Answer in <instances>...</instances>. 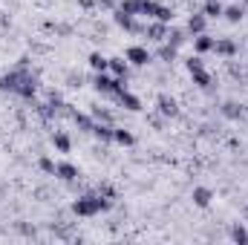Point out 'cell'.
<instances>
[{
	"label": "cell",
	"instance_id": "3",
	"mask_svg": "<svg viewBox=\"0 0 248 245\" xmlns=\"http://www.w3.org/2000/svg\"><path fill=\"white\" fill-rule=\"evenodd\" d=\"M156 110H159V116H165V119H173V116H179V101H176L173 95H159V101H156Z\"/></svg>",
	"mask_w": 248,
	"mask_h": 245
},
{
	"label": "cell",
	"instance_id": "9",
	"mask_svg": "<svg viewBox=\"0 0 248 245\" xmlns=\"http://www.w3.org/2000/svg\"><path fill=\"white\" fill-rule=\"evenodd\" d=\"M190 199H193V205H196V208H208V205H211V199H214V190H211V187H193Z\"/></svg>",
	"mask_w": 248,
	"mask_h": 245
},
{
	"label": "cell",
	"instance_id": "11",
	"mask_svg": "<svg viewBox=\"0 0 248 245\" xmlns=\"http://www.w3.org/2000/svg\"><path fill=\"white\" fill-rule=\"evenodd\" d=\"M107 69H110L116 78H127V75H130V61H127V58H110V61H107Z\"/></svg>",
	"mask_w": 248,
	"mask_h": 245
},
{
	"label": "cell",
	"instance_id": "28",
	"mask_svg": "<svg viewBox=\"0 0 248 245\" xmlns=\"http://www.w3.org/2000/svg\"><path fill=\"white\" fill-rule=\"evenodd\" d=\"M38 168H41L44 173H52V176H55V162H52L49 156H41V159H38Z\"/></svg>",
	"mask_w": 248,
	"mask_h": 245
},
{
	"label": "cell",
	"instance_id": "31",
	"mask_svg": "<svg viewBox=\"0 0 248 245\" xmlns=\"http://www.w3.org/2000/svg\"><path fill=\"white\" fill-rule=\"evenodd\" d=\"M95 6H101V9H116L119 0H95Z\"/></svg>",
	"mask_w": 248,
	"mask_h": 245
},
{
	"label": "cell",
	"instance_id": "10",
	"mask_svg": "<svg viewBox=\"0 0 248 245\" xmlns=\"http://www.w3.org/2000/svg\"><path fill=\"white\" fill-rule=\"evenodd\" d=\"M55 176L63 179V182H72V179H78V168L72 162H58L55 165Z\"/></svg>",
	"mask_w": 248,
	"mask_h": 245
},
{
	"label": "cell",
	"instance_id": "24",
	"mask_svg": "<svg viewBox=\"0 0 248 245\" xmlns=\"http://www.w3.org/2000/svg\"><path fill=\"white\" fill-rule=\"evenodd\" d=\"M93 119L101 122V124H113V113H110L107 107H98V104H95V107H93Z\"/></svg>",
	"mask_w": 248,
	"mask_h": 245
},
{
	"label": "cell",
	"instance_id": "14",
	"mask_svg": "<svg viewBox=\"0 0 248 245\" xmlns=\"http://www.w3.org/2000/svg\"><path fill=\"white\" fill-rule=\"evenodd\" d=\"M225 20H231V23H240L243 20V15H246V6L243 3H234V6H225Z\"/></svg>",
	"mask_w": 248,
	"mask_h": 245
},
{
	"label": "cell",
	"instance_id": "6",
	"mask_svg": "<svg viewBox=\"0 0 248 245\" xmlns=\"http://www.w3.org/2000/svg\"><path fill=\"white\" fill-rule=\"evenodd\" d=\"M144 35H147L150 41H156V44H165V38H168V23L153 20V23H147V26H144Z\"/></svg>",
	"mask_w": 248,
	"mask_h": 245
},
{
	"label": "cell",
	"instance_id": "21",
	"mask_svg": "<svg viewBox=\"0 0 248 245\" xmlns=\"http://www.w3.org/2000/svg\"><path fill=\"white\" fill-rule=\"evenodd\" d=\"M156 55H159V61H162V63H173V61H176V46H170V44L165 41V44L159 46V52H156Z\"/></svg>",
	"mask_w": 248,
	"mask_h": 245
},
{
	"label": "cell",
	"instance_id": "8",
	"mask_svg": "<svg viewBox=\"0 0 248 245\" xmlns=\"http://www.w3.org/2000/svg\"><path fill=\"white\" fill-rule=\"evenodd\" d=\"M113 98H116V101L122 104L124 110H130V113H136V110H141V101H139V98H136L133 92H127V90H122V92H116Z\"/></svg>",
	"mask_w": 248,
	"mask_h": 245
},
{
	"label": "cell",
	"instance_id": "27",
	"mask_svg": "<svg viewBox=\"0 0 248 245\" xmlns=\"http://www.w3.org/2000/svg\"><path fill=\"white\" fill-rule=\"evenodd\" d=\"M231 240H234V243H248L246 225H234V228H231Z\"/></svg>",
	"mask_w": 248,
	"mask_h": 245
},
{
	"label": "cell",
	"instance_id": "18",
	"mask_svg": "<svg viewBox=\"0 0 248 245\" xmlns=\"http://www.w3.org/2000/svg\"><path fill=\"white\" fill-rule=\"evenodd\" d=\"M187 32L190 35H202L205 32V15H190L187 17Z\"/></svg>",
	"mask_w": 248,
	"mask_h": 245
},
{
	"label": "cell",
	"instance_id": "32",
	"mask_svg": "<svg viewBox=\"0 0 248 245\" xmlns=\"http://www.w3.org/2000/svg\"><path fill=\"white\" fill-rule=\"evenodd\" d=\"M243 6H246V9H248V0H243Z\"/></svg>",
	"mask_w": 248,
	"mask_h": 245
},
{
	"label": "cell",
	"instance_id": "1",
	"mask_svg": "<svg viewBox=\"0 0 248 245\" xmlns=\"http://www.w3.org/2000/svg\"><path fill=\"white\" fill-rule=\"evenodd\" d=\"M113 202L110 199H104L101 193H84V196H78L75 202H72V214L75 216H98L101 211H107Z\"/></svg>",
	"mask_w": 248,
	"mask_h": 245
},
{
	"label": "cell",
	"instance_id": "15",
	"mask_svg": "<svg viewBox=\"0 0 248 245\" xmlns=\"http://www.w3.org/2000/svg\"><path fill=\"white\" fill-rule=\"evenodd\" d=\"M222 12H225V6L219 0H205V6H202V15L205 17H222Z\"/></svg>",
	"mask_w": 248,
	"mask_h": 245
},
{
	"label": "cell",
	"instance_id": "5",
	"mask_svg": "<svg viewBox=\"0 0 248 245\" xmlns=\"http://www.w3.org/2000/svg\"><path fill=\"white\" fill-rule=\"evenodd\" d=\"M214 52L222 55V58H234V55L240 52V46H237L234 38H217V41H214Z\"/></svg>",
	"mask_w": 248,
	"mask_h": 245
},
{
	"label": "cell",
	"instance_id": "12",
	"mask_svg": "<svg viewBox=\"0 0 248 245\" xmlns=\"http://www.w3.org/2000/svg\"><path fill=\"white\" fill-rule=\"evenodd\" d=\"M193 49H196L199 55H202V52H211V49H214V38L205 35V32H202V35H193Z\"/></svg>",
	"mask_w": 248,
	"mask_h": 245
},
{
	"label": "cell",
	"instance_id": "2",
	"mask_svg": "<svg viewBox=\"0 0 248 245\" xmlns=\"http://www.w3.org/2000/svg\"><path fill=\"white\" fill-rule=\"evenodd\" d=\"M113 20H116V23H119L122 29L133 32V35H141V32H144V26H141V23H136V15H127V12H122V9H116Z\"/></svg>",
	"mask_w": 248,
	"mask_h": 245
},
{
	"label": "cell",
	"instance_id": "22",
	"mask_svg": "<svg viewBox=\"0 0 248 245\" xmlns=\"http://www.w3.org/2000/svg\"><path fill=\"white\" fill-rule=\"evenodd\" d=\"M119 9H122V12H127V15H141L144 0H119Z\"/></svg>",
	"mask_w": 248,
	"mask_h": 245
},
{
	"label": "cell",
	"instance_id": "7",
	"mask_svg": "<svg viewBox=\"0 0 248 245\" xmlns=\"http://www.w3.org/2000/svg\"><path fill=\"white\" fill-rule=\"evenodd\" d=\"M219 113H222V119H228V122H240V119L246 116V107H243L240 101H225V104L219 107Z\"/></svg>",
	"mask_w": 248,
	"mask_h": 245
},
{
	"label": "cell",
	"instance_id": "4",
	"mask_svg": "<svg viewBox=\"0 0 248 245\" xmlns=\"http://www.w3.org/2000/svg\"><path fill=\"white\" fill-rule=\"evenodd\" d=\"M124 58L133 63V66H144V63L153 61V55L147 52V46H127V52H124Z\"/></svg>",
	"mask_w": 248,
	"mask_h": 245
},
{
	"label": "cell",
	"instance_id": "13",
	"mask_svg": "<svg viewBox=\"0 0 248 245\" xmlns=\"http://www.w3.org/2000/svg\"><path fill=\"white\" fill-rule=\"evenodd\" d=\"M113 124H101V122H95V127H93V136L98 138V141H113Z\"/></svg>",
	"mask_w": 248,
	"mask_h": 245
},
{
	"label": "cell",
	"instance_id": "20",
	"mask_svg": "<svg viewBox=\"0 0 248 245\" xmlns=\"http://www.w3.org/2000/svg\"><path fill=\"white\" fill-rule=\"evenodd\" d=\"M69 119L75 122V127H81L84 133H93V127H95V122H93L90 116H84V113H75V110H72V116H69Z\"/></svg>",
	"mask_w": 248,
	"mask_h": 245
},
{
	"label": "cell",
	"instance_id": "16",
	"mask_svg": "<svg viewBox=\"0 0 248 245\" xmlns=\"http://www.w3.org/2000/svg\"><path fill=\"white\" fill-rule=\"evenodd\" d=\"M113 141H119L122 147H130V144L136 141V136H133L127 127H116V130H113Z\"/></svg>",
	"mask_w": 248,
	"mask_h": 245
},
{
	"label": "cell",
	"instance_id": "26",
	"mask_svg": "<svg viewBox=\"0 0 248 245\" xmlns=\"http://www.w3.org/2000/svg\"><path fill=\"white\" fill-rule=\"evenodd\" d=\"M156 20H162V23H170L173 20V9H168V6H162L159 3V9H156V15H153Z\"/></svg>",
	"mask_w": 248,
	"mask_h": 245
},
{
	"label": "cell",
	"instance_id": "23",
	"mask_svg": "<svg viewBox=\"0 0 248 245\" xmlns=\"http://www.w3.org/2000/svg\"><path fill=\"white\" fill-rule=\"evenodd\" d=\"M52 144H55L61 153H69V150H72V141H69V136H66V133H61V130H55V136H52Z\"/></svg>",
	"mask_w": 248,
	"mask_h": 245
},
{
	"label": "cell",
	"instance_id": "17",
	"mask_svg": "<svg viewBox=\"0 0 248 245\" xmlns=\"http://www.w3.org/2000/svg\"><path fill=\"white\" fill-rule=\"evenodd\" d=\"M165 41H168L170 46H176V49H179V46L187 41V32H185V29H170V26H168V38H165Z\"/></svg>",
	"mask_w": 248,
	"mask_h": 245
},
{
	"label": "cell",
	"instance_id": "29",
	"mask_svg": "<svg viewBox=\"0 0 248 245\" xmlns=\"http://www.w3.org/2000/svg\"><path fill=\"white\" fill-rule=\"evenodd\" d=\"M199 69H205L202 55H190V58H187V72H199Z\"/></svg>",
	"mask_w": 248,
	"mask_h": 245
},
{
	"label": "cell",
	"instance_id": "25",
	"mask_svg": "<svg viewBox=\"0 0 248 245\" xmlns=\"http://www.w3.org/2000/svg\"><path fill=\"white\" fill-rule=\"evenodd\" d=\"M107 61H110V58H104L101 52H93V55H90V66H93L95 72H107Z\"/></svg>",
	"mask_w": 248,
	"mask_h": 245
},
{
	"label": "cell",
	"instance_id": "30",
	"mask_svg": "<svg viewBox=\"0 0 248 245\" xmlns=\"http://www.w3.org/2000/svg\"><path fill=\"white\" fill-rule=\"evenodd\" d=\"M66 81H69V87H84V72H69Z\"/></svg>",
	"mask_w": 248,
	"mask_h": 245
},
{
	"label": "cell",
	"instance_id": "19",
	"mask_svg": "<svg viewBox=\"0 0 248 245\" xmlns=\"http://www.w3.org/2000/svg\"><path fill=\"white\" fill-rule=\"evenodd\" d=\"M190 75H193V84H196L199 90H211L214 78H211V72H208V69H199V72H190Z\"/></svg>",
	"mask_w": 248,
	"mask_h": 245
}]
</instances>
